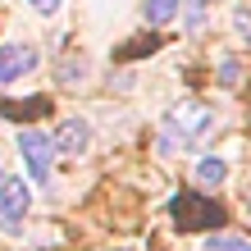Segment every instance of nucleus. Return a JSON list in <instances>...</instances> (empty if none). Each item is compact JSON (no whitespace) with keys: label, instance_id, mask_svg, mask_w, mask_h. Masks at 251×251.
<instances>
[{"label":"nucleus","instance_id":"f257e3e1","mask_svg":"<svg viewBox=\"0 0 251 251\" xmlns=\"http://www.w3.org/2000/svg\"><path fill=\"white\" fill-rule=\"evenodd\" d=\"M19 155H23L27 174H32V183H46L50 165H55V137L41 132V128H23L19 132Z\"/></svg>","mask_w":251,"mask_h":251},{"label":"nucleus","instance_id":"f03ea898","mask_svg":"<svg viewBox=\"0 0 251 251\" xmlns=\"http://www.w3.org/2000/svg\"><path fill=\"white\" fill-rule=\"evenodd\" d=\"M37 64H41V50L37 46H27V41H5V46H0V87L27 78Z\"/></svg>","mask_w":251,"mask_h":251},{"label":"nucleus","instance_id":"7ed1b4c3","mask_svg":"<svg viewBox=\"0 0 251 251\" xmlns=\"http://www.w3.org/2000/svg\"><path fill=\"white\" fill-rule=\"evenodd\" d=\"M27 210H32L27 183L19 178V174H5V178H0V215H5V228H19Z\"/></svg>","mask_w":251,"mask_h":251},{"label":"nucleus","instance_id":"20e7f679","mask_svg":"<svg viewBox=\"0 0 251 251\" xmlns=\"http://www.w3.org/2000/svg\"><path fill=\"white\" fill-rule=\"evenodd\" d=\"M87 146H92V124H87V119H64L60 132H55V151H64V155H82Z\"/></svg>","mask_w":251,"mask_h":251},{"label":"nucleus","instance_id":"39448f33","mask_svg":"<svg viewBox=\"0 0 251 251\" xmlns=\"http://www.w3.org/2000/svg\"><path fill=\"white\" fill-rule=\"evenodd\" d=\"M178 124H183V132H187V142H205V132H210V110H201V105H192V100H187V105L178 110Z\"/></svg>","mask_w":251,"mask_h":251},{"label":"nucleus","instance_id":"423d86ee","mask_svg":"<svg viewBox=\"0 0 251 251\" xmlns=\"http://www.w3.org/2000/svg\"><path fill=\"white\" fill-rule=\"evenodd\" d=\"M197 183H201L205 192L224 187V183H228V160H219V155H205V160H197Z\"/></svg>","mask_w":251,"mask_h":251},{"label":"nucleus","instance_id":"0eeeda50","mask_svg":"<svg viewBox=\"0 0 251 251\" xmlns=\"http://www.w3.org/2000/svg\"><path fill=\"white\" fill-rule=\"evenodd\" d=\"M183 0H146V23L151 27H169L174 19H178Z\"/></svg>","mask_w":251,"mask_h":251},{"label":"nucleus","instance_id":"6e6552de","mask_svg":"<svg viewBox=\"0 0 251 251\" xmlns=\"http://www.w3.org/2000/svg\"><path fill=\"white\" fill-rule=\"evenodd\" d=\"M201 251H251L247 238H233V233H215V238H205Z\"/></svg>","mask_w":251,"mask_h":251},{"label":"nucleus","instance_id":"1a4fd4ad","mask_svg":"<svg viewBox=\"0 0 251 251\" xmlns=\"http://www.w3.org/2000/svg\"><path fill=\"white\" fill-rule=\"evenodd\" d=\"M205 14H210V0H187V32H201Z\"/></svg>","mask_w":251,"mask_h":251},{"label":"nucleus","instance_id":"9d476101","mask_svg":"<svg viewBox=\"0 0 251 251\" xmlns=\"http://www.w3.org/2000/svg\"><path fill=\"white\" fill-rule=\"evenodd\" d=\"M219 82H224V87L238 82V60H233V55H224V60H219Z\"/></svg>","mask_w":251,"mask_h":251},{"label":"nucleus","instance_id":"9b49d317","mask_svg":"<svg viewBox=\"0 0 251 251\" xmlns=\"http://www.w3.org/2000/svg\"><path fill=\"white\" fill-rule=\"evenodd\" d=\"M60 5H64V0H27V9H37L41 19H50V14L60 9Z\"/></svg>","mask_w":251,"mask_h":251},{"label":"nucleus","instance_id":"f8f14e48","mask_svg":"<svg viewBox=\"0 0 251 251\" xmlns=\"http://www.w3.org/2000/svg\"><path fill=\"white\" fill-rule=\"evenodd\" d=\"M114 251H132V247H114Z\"/></svg>","mask_w":251,"mask_h":251},{"label":"nucleus","instance_id":"ddd939ff","mask_svg":"<svg viewBox=\"0 0 251 251\" xmlns=\"http://www.w3.org/2000/svg\"><path fill=\"white\" fill-rule=\"evenodd\" d=\"M0 178H5V174H0Z\"/></svg>","mask_w":251,"mask_h":251}]
</instances>
